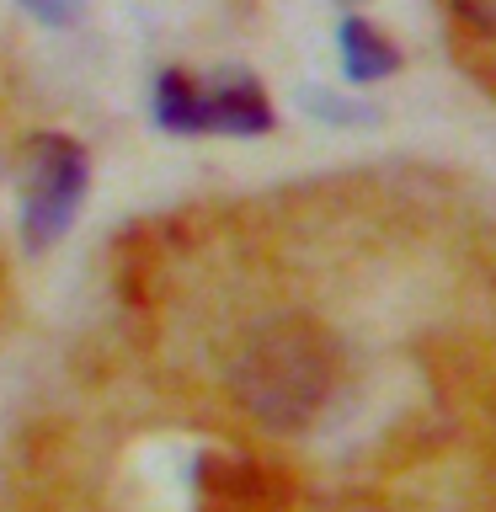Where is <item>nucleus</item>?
I'll return each mask as SVG.
<instances>
[{"mask_svg":"<svg viewBox=\"0 0 496 512\" xmlns=\"http://www.w3.org/2000/svg\"><path fill=\"white\" fill-rule=\"evenodd\" d=\"M230 390L262 427L294 432L315 422L336 390V347L331 336L299 315L267 320L240 342L230 363Z\"/></svg>","mask_w":496,"mask_h":512,"instance_id":"nucleus-1","label":"nucleus"},{"mask_svg":"<svg viewBox=\"0 0 496 512\" xmlns=\"http://www.w3.org/2000/svg\"><path fill=\"white\" fill-rule=\"evenodd\" d=\"M150 112L166 134H230L256 139L272 128V102L246 70H219V75H192V70H160L150 91Z\"/></svg>","mask_w":496,"mask_h":512,"instance_id":"nucleus-2","label":"nucleus"},{"mask_svg":"<svg viewBox=\"0 0 496 512\" xmlns=\"http://www.w3.org/2000/svg\"><path fill=\"white\" fill-rule=\"evenodd\" d=\"M91 166L86 150L64 134H38L22 150V171H16V224H22V246L48 251L70 235V224L86 203Z\"/></svg>","mask_w":496,"mask_h":512,"instance_id":"nucleus-3","label":"nucleus"},{"mask_svg":"<svg viewBox=\"0 0 496 512\" xmlns=\"http://www.w3.org/2000/svg\"><path fill=\"white\" fill-rule=\"evenodd\" d=\"M336 59H342V75H347L352 91L379 86V80H390L400 70V48L384 38L368 16H347V22L336 27Z\"/></svg>","mask_w":496,"mask_h":512,"instance_id":"nucleus-4","label":"nucleus"},{"mask_svg":"<svg viewBox=\"0 0 496 512\" xmlns=\"http://www.w3.org/2000/svg\"><path fill=\"white\" fill-rule=\"evenodd\" d=\"M304 107H310L320 123H336V128H352V123H379V107L358 102V96H336V91H326V86L304 91Z\"/></svg>","mask_w":496,"mask_h":512,"instance_id":"nucleus-5","label":"nucleus"},{"mask_svg":"<svg viewBox=\"0 0 496 512\" xmlns=\"http://www.w3.org/2000/svg\"><path fill=\"white\" fill-rule=\"evenodd\" d=\"M16 6H22L32 22H43V27H75L80 16H86V0H16Z\"/></svg>","mask_w":496,"mask_h":512,"instance_id":"nucleus-6","label":"nucleus"},{"mask_svg":"<svg viewBox=\"0 0 496 512\" xmlns=\"http://www.w3.org/2000/svg\"><path fill=\"white\" fill-rule=\"evenodd\" d=\"M454 11L470 22L475 32H486V38H496V0H454Z\"/></svg>","mask_w":496,"mask_h":512,"instance_id":"nucleus-7","label":"nucleus"}]
</instances>
